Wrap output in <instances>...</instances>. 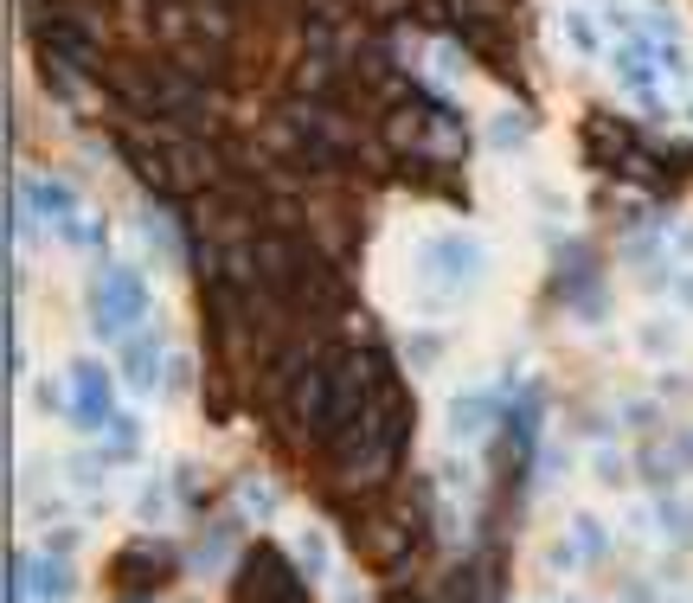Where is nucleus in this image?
<instances>
[{
    "label": "nucleus",
    "instance_id": "nucleus-9",
    "mask_svg": "<svg viewBox=\"0 0 693 603\" xmlns=\"http://www.w3.org/2000/svg\"><path fill=\"white\" fill-rule=\"evenodd\" d=\"M674 289H681V302H687V308H693V276H681V283H674Z\"/></svg>",
    "mask_w": 693,
    "mask_h": 603
},
{
    "label": "nucleus",
    "instance_id": "nucleus-7",
    "mask_svg": "<svg viewBox=\"0 0 693 603\" xmlns=\"http://www.w3.org/2000/svg\"><path fill=\"white\" fill-rule=\"evenodd\" d=\"M578 546L584 552H604V527H597L591 514H578Z\"/></svg>",
    "mask_w": 693,
    "mask_h": 603
},
{
    "label": "nucleus",
    "instance_id": "nucleus-1",
    "mask_svg": "<svg viewBox=\"0 0 693 603\" xmlns=\"http://www.w3.org/2000/svg\"><path fill=\"white\" fill-rule=\"evenodd\" d=\"M238 603H302V584H295L290 559L277 546H251L245 566H238Z\"/></svg>",
    "mask_w": 693,
    "mask_h": 603
},
{
    "label": "nucleus",
    "instance_id": "nucleus-10",
    "mask_svg": "<svg viewBox=\"0 0 693 603\" xmlns=\"http://www.w3.org/2000/svg\"><path fill=\"white\" fill-rule=\"evenodd\" d=\"M392 603H418V597H411V591H392Z\"/></svg>",
    "mask_w": 693,
    "mask_h": 603
},
{
    "label": "nucleus",
    "instance_id": "nucleus-5",
    "mask_svg": "<svg viewBox=\"0 0 693 603\" xmlns=\"http://www.w3.org/2000/svg\"><path fill=\"white\" fill-rule=\"evenodd\" d=\"M565 39H572V52H578V58H597V52H604V33H597L584 13H565Z\"/></svg>",
    "mask_w": 693,
    "mask_h": 603
},
{
    "label": "nucleus",
    "instance_id": "nucleus-2",
    "mask_svg": "<svg viewBox=\"0 0 693 603\" xmlns=\"http://www.w3.org/2000/svg\"><path fill=\"white\" fill-rule=\"evenodd\" d=\"M142 308H148V289H142V276H136V270L110 264L104 276H97V328H104V335L136 328V321H142Z\"/></svg>",
    "mask_w": 693,
    "mask_h": 603
},
{
    "label": "nucleus",
    "instance_id": "nucleus-6",
    "mask_svg": "<svg viewBox=\"0 0 693 603\" xmlns=\"http://www.w3.org/2000/svg\"><path fill=\"white\" fill-rule=\"evenodd\" d=\"M148 360H154V347H148V340H136V347H129V353H122V366H129V379H136V385H142L148 373H154V366H148Z\"/></svg>",
    "mask_w": 693,
    "mask_h": 603
},
{
    "label": "nucleus",
    "instance_id": "nucleus-3",
    "mask_svg": "<svg viewBox=\"0 0 693 603\" xmlns=\"http://www.w3.org/2000/svg\"><path fill=\"white\" fill-rule=\"evenodd\" d=\"M167 571H174V552H167V546H136V552L116 559V591L142 597L154 584H167Z\"/></svg>",
    "mask_w": 693,
    "mask_h": 603
},
{
    "label": "nucleus",
    "instance_id": "nucleus-8",
    "mask_svg": "<svg viewBox=\"0 0 693 603\" xmlns=\"http://www.w3.org/2000/svg\"><path fill=\"white\" fill-rule=\"evenodd\" d=\"M520 135H527V122H520V116H501V122H495V142H501V149H513Z\"/></svg>",
    "mask_w": 693,
    "mask_h": 603
},
{
    "label": "nucleus",
    "instance_id": "nucleus-4",
    "mask_svg": "<svg viewBox=\"0 0 693 603\" xmlns=\"http://www.w3.org/2000/svg\"><path fill=\"white\" fill-rule=\"evenodd\" d=\"M110 417V392H104V379L90 360H77L72 373V424H104Z\"/></svg>",
    "mask_w": 693,
    "mask_h": 603
}]
</instances>
